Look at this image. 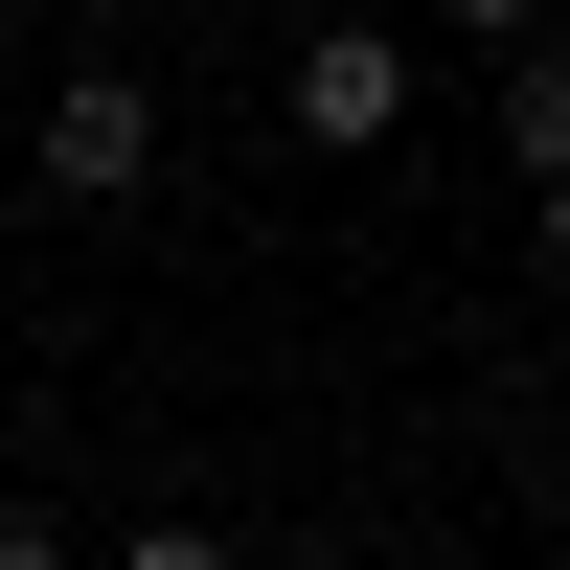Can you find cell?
Listing matches in <instances>:
<instances>
[{"label": "cell", "mask_w": 570, "mask_h": 570, "mask_svg": "<svg viewBox=\"0 0 570 570\" xmlns=\"http://www.w3.org/2000/svg\"><path fill=\"white\" fill-rule=\"evenodd\" d=\"M160 183V69H46V206H137Z\"/></svg>", "instance_id": "obj_1"}, {"label": "cell", "mask_w": 570, "mask_h": 570, "mask_svg": "<svg viewBox=\"0 0 570 570\" xmlns=\"http://www.w3.org/2000/svg\"><path fill=\"white\" fill-rule=\"evenodd\" d=\"M274 115H297L320 160H389V137H411V46H389V23H297V69H274Z\"/></svg>", "instance_id": "obj_2"}, {"label": "cell", "mask_w": 570, "mask_h": 570, "mask_svg": "<svg viewBox=\"0 0 570 570\" xmlns=\"http://www.w3.org/2000/svg\"><path fill=\"white\" fill-rule=\"evenodd\" d=\"M502 160H525V183L570 160V46H548V23H525V46H502Z\"/></svg>", "instance_id": "obj_3"}, {"label": "cell", "mask_w": 570, "mask_h": 570, "mask_svg": "<svg viewBox=\"0 0 570 570\" xmlns=\"http://www.w3.org/2000/svg\"><path fill=\"white\" fill-rule=\"evenodd\" d=\"M115 570H228V525H137V548H115Z\"/></svg>", "instance_id": "obj_4"}, {"label": "cell", "mask_w": 570, "mask_h": 570, "mask_svg": "<svg viewBox=\"0 0 570 570\" xmlns=\"http://www.w3.org/2000/svg\"><path fill=\"white\" fill-rule=\"evenodd\" d=\"M434 23H456V46H525V23H548V0H434Z\"/></svg>", "instance_id": "obj_5"}, {"label": "cell", "mask_w": 570, "mask_h": 570, "mask_svg": "<svg viewBox=\"0 0 570 570\" xmlns=\"http://www.w3.org/2000/svg\"><path fill=\"white\" fill-rule=\"evenodd\" d=\"M0 570H69V525H23V502H0Z\"/></svg>", "instance_id": "obj_6"}, {"label": "cell", "mask_w": 570, "mask_h": 570, "mask_svg": "<svg viewBox=\"0 0 570 570\" xmlns=\"http://www.w3.org/2000/svg\"><path fill=\"white\" fill-rule=\"evenodd\" d=\"M548 274H570V160H548Z\"/></svg>", "instance_id": "obj_7"}, {"label": "cell", "mask_w": 570, "mask_h": 570, "mask_svg": "<svg viewBox=\"0 0 570 570\" xmlns=\"http://www.w3.org/2000/svg\"><path fill=\"white\" fill-rule=\"evenodd\" d=\"M91 23H137V0H91Z\"/></svg>", "instance_id": "obj_8"}]
</instances>
